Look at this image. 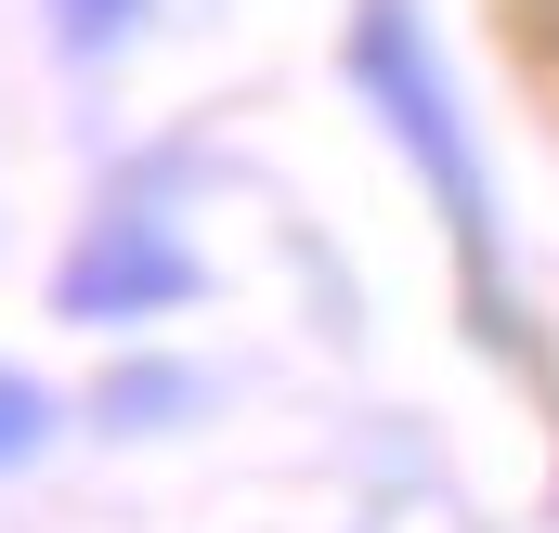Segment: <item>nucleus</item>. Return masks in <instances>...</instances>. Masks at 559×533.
<instances>
[{"mask_svg": "<svg viewBox=\"0 0 559 533\" xmlns=\"http://www.w3.org/2000/svg\"><path fill=\"white\" fill-rule=\"evenodd\" d=\"M338 66H352L365 118L404 143V169L429 182V209H442V235H455V261H468L481 325H508L495 169H481V143H468V118H455V79H442V52H429V13H417V0H352V26H338Z\"/></svg>", "mask_w": 559, "mask_h": 533, "instance_id": "1", "label": "nucleus"}, {"mask_svg": "<svg viewBox=\"0 0 559 533\" xmlns=\"http://www.w3.org/2000/svg\"><path fill=\"white\" fill-rule=\"evenodd\" d=\"M195 286H209V261L182 248V222H169L143 182H118V196L79 222L66 273H52V312H66V325H92V339H118V325H156V312H182Z\"/></svg>", "mask_w": 559, "mask_h": 533, "instance_id": "2", "label": "nucleus"}, {"mask_svg": "<svg viewBox=\"0 0 559 533\" xmlns=\"http://www.w3.org/2000/svg\"><path fill=\"white\" fill-rule=\"evenodd\" d=\"M182 403H195L182 365H118V378L92 391V429H118V442H131V429H182Z\"/></svg>", "mask_w": 559, "mask_h": 533, "instance_id": "3", "label": "nucleus"}, {"mask_svg": "<svg viewBox=\"0 0 559 533\" xmlns=\"http://www.w3.org/2000/svg\"><path fill=\"white\" fill-rule=\"evenodd\" d=\"M39 26H52L66 66H105V52H131L143 26H156V0H39Z\"/></svg>", "mask_w": 559, "mask_h": 533, "instance_id": "4", "label": "nucleus"}, {"mask_svg": "<svg viewBox=\"0 0 559 533\" xmlns=\"http://www.w3.org/2000/svg\"><path fill=\"white\" fill-rule=\"evenodd\" d=\"M52 442H66V391H52V378H26V365H0V482H13V469H39Z\"/></svg>", "mask_w": 559, "mask_h": 533, "instance_id": "5", "label": "nucleus"}, {"mask_svg": "<svg viewBox=\"0 0 559 533\" xmlns=\"http://www.w3.org/2000/svg\"><path fill=\"white\" fill-rule=\"evenodd\" d=\"M521 26H534V39H559V0H521Z\"/></svg>", "mask_w": 559, "mask_h": 533, "instance_id": "6", "label": "nucleus"}]
</instances>
